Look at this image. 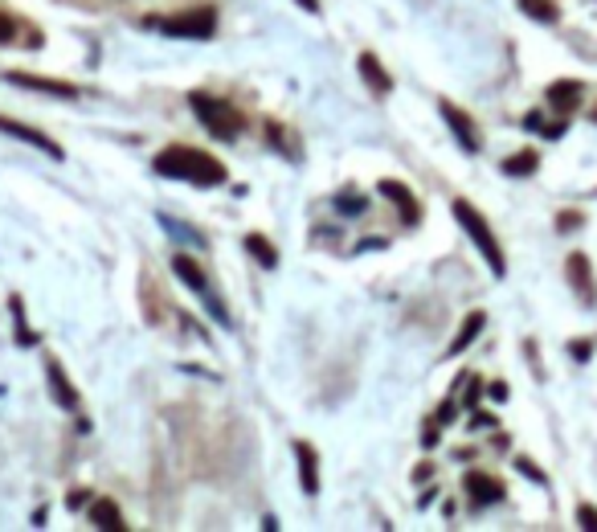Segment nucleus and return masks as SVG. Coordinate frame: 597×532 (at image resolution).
<instances>
[{"label": "nucleus", "instance_id": "nucleus-27", "mask_svg": "<svg viewBox=\"0 0 597 532\" xmlns=\"http://www.w3.org/2000/svg\"><path fill=\"white\" fill-rule=\"evenodd\" d=\"M593 119H597V106H593Z\"/></svg>", "mask_w": 597, "mask_h": 532}, {"label": "nucleus", "instance_id": "nucleus-7", "mask_svg": "<svg viewBox=\"0 0 597 532\" xmlns=\"http://www.w3.org/2000/svg\"><path fill=\"white\" fill-rule=\"evenodd\" d=\"M438 111H442V119L450 123V131L458 136V144H463V152H479V131H474V123H471V115L466 111H458L454 103H438Z\"/></svg>", "mask_w": 597, "mask_h": 532}, {"label": "nucleus", "instance_id": "nucleus-11", "mask_svg": "<svg viewBox=\"0 0 597 532\" xmlns=\"http://www.w3.org/2000/svg\"><path fill=\"white\" fill-rule=\"evenodd\" d=\"M5 78H8V82H16V86H29V90H45V95H57V98H74V95H78V86H70V82H54V78H41V74L8 70Z\"/></svg>", "mask_w": 597, "mask_h": 532}, {"label": "nucleus", "instance_id": "nucleus-5", "mask_svg": "<svg viewBox=\"0 0 597 532\" xmlns=\"http://www.w3.org/2000/svg\"><path fill=\"white\" fill-rule=\"evenodd\" d=\"M172 270H176V275H180V278H184V283H188V286H193V291H196V295H201V299H204V303H209V307H213V319H221V324H229V316H225V307H221V303H217V295H213V291H209V278H204V270H201V266H196V262H193V258H188V254H176V258H172Z\"/></svg>", "mask_w": 597, "mask_h": 532}, {"label": "nucleus", "instance_id": "nucleus-8", "mask_svg": "<svg viewBox=\"0 0 597 532\" xmlns=\"http://www.w3.org/2000/svg\"><path fill=\"white\" fill-rule=\"evenodd\" d=\"M0 131H8V136H16V139H25V144H33L37 152H45V156H54V160H62V144H54V139L45 136V131L25 127V123L8 119V115H0Z\"/></svg>", "mask_w": 597, "mask_h": 532}, {"label": "nucleus", "instance_id": "nucleus-12", "mask_svg": "<svg viewBox=\"0 0 597 532\" xmlns=\"http://www.w3.org/2000/svg\"><path fill=\"white\" fill-rule=\"evenodd\" d=\"M294 458H299L303 491H307V496H315V491H319V458H315V447H311V442H294Z\"/></svg>", "mask_w": 597, "mask_h": 532}, {"label": "nucleus", "instance_id": "nucleus-20", "mask_svg": "<svg viewBox=\"0 0 597 532\" xmlns=\"http://www.w3.org/2000/svg\"><path fill=\"white\" fill-rule=\"evenodd\" d=\"M536 152H520V156H512V160H503V172L507 176H528V172H536Z\"/></svg>", "mask_w": 597, "mask_h": 532}, {"label": "nucleus", "instance_id": "nucleus-25", "mask_svg": "<svg viewBox=\"0 0 597 532\" xmlns=\"http://www.w3.org/2000/svg\"><path fill=\"white\" fill-rule=\"evenodd\" d=\"M589 348H593V344H589V340H577V344H572V356H577V360H585V356H589Z\"/></svg>", "mask_w": 597, "mask_h": 532}, {"label": "nucleus", "instance_id": "nucleus-1", "mask_svg": "<svg viewBox=\"0 0 597 532\" xmlns=\"http://www.w3.org/2000/svg\"><path fill=\"white\" fill-rule=\"evenodd\" d=\"M155 172L172 180H188V185H225V164L217 156L201 152V147H164L155 156Z\"/></svg>", "mask_w": 597, "mask_h": 532}, {"label": "nucleus", "instance_id": "nucleus-10", "mask_svg": "<svg viewBox=\"0 0 597 532\" xmlns=\"http://www.w3.org/2000/svg\"><path fill=\"white\" fill-rule=\"evenodd\" d=\"M381 196H389V201L397 205V213H401L405 226H417V221H422V205L413 201V193H409L401 180H381Z\"/></svg>", "mask_w": 597, "mask_h": 532}, {"label": "nucleus", "instance_id": "nucleus-21", "mask_svg": "<svg viewBox=\"0 0 597 532\" xmlns=\"http://www.w3.org/2000/svg\"><path fill=\"white\" fill-rule=\"evenodd\" d=\"M515 467H520V471H523V475H528V479H532V483H548V479H544V471H540V467H536V463H528V458H520V463H515Z\"/></svg>", "mask_w": 597, "mask_h": 532}, {"label": "nucleus", "instance_id": "nucleus-6", "mask_svg": "<svg viewBox=\"0 0 597 532\" xmlns=\"http://www.w3.org/2000/svg\"><path fill=\"white\" fill-rule=\"evenodd\" d=\"M569 286L577 291V299L585 303V307H593L597 303V286H593V266H589L585 254H569Z\"/></svg>", "mask_w": 597, "mask_h": 532}, {"label": "nucleus", "instance_id": "nucleus-22", "mask_svg": "<svg viewBox=\"0 0 597 532\" xmlns=\"http://www.w3.org/2000/svg\"><path fill=\"white\" fill-rule=\"evenodd\" d=\"M16 37V21L8 13H0V41H13Z\"/></svg>", "mask_w": 597, "mask_h": 532}, {"label": "nucleus", "instance_id": "nucleus-15", "mask_svg": "<svg viewBox=\"0 0 597 532\" xmlns=\"http://www.w3.org/2000/svg\"><path fill=\"white\" fill-rule=\"evenodd\" d=\"M548 103L561 115H572L581 103V82H552V86H548Z\"/></svg>", "mask_w": 597, "mask_h": 532}, {"label": "nucleus", "instance_id": "nucleus-16", "mask_svg": "<svg viewBox=\"0 0 597 532\" xmlns=\"http://www.w3.org/2000/svg\"><path fill=\"white\" fill-rule=\"evenodd\" d=\"M90 524H98V528H106V532H123L119 504H114V499H95V504H90Z\"/></svg>", "mask_w": 597, "mask_h": 532}, {"label": "nucleus", "instance_id": "nucleus-23", "mask_svg": "<svg viewBox=\"0 0 597 532\" xmlns=\"http://www.w3.org/2000/svg\"><path fill=\"white\" fill-rule=\"evenodd\" d=\"M577 520H581V528H593L597 532V507H581V512H577Z\"/></svg>", "mask_w": 597, "mask_h": 532}, {"label": "nucleus", "instance_id": "nucleus-2", "mask_svg": "<svg viewBox=\"0 0 597 532\" xmlns=\"http://www.w3.org/2000/svg\"><path fill=\"white\" fill-rule=\"evenodd\" d=\"M454 217H458V226L471 234V242L479 246V254L487 258V266L495 270V275H503V270H507L503 250H499V242H495V234H491V226L483 221V213L474 209L471 201H463V196H458V201H454Z\"/></svg>", "mask_w": 597, "mask_h": 532}, {"label": "nucleus", "instance_id": "nucleus-24", "mask_svg": "<svg viewBox=\"0 0 597 532\" xmlns=\"http://www.w3.org/2000/svg\"><path fill=\"white\" fill-rule=\"evenodd\" d=\"M561 229H577L581 226V213H561V221H556Z\"/></svg>", "mask_w": 597, "mask_h": 532}, {"label": "nucleus", "instance_id": "nucleus-18", "mask_svg": "<svg viewBox=\"0 0 597 532\" xmlns=\"http://www.w3.org/2000/svg\"><path fill=\"white\" fill-rule=\"evenodd\" d=\"M245 250H250L254 258L262 262V266H274V262H278L274 246H270V242H266V237H262V234H250V237H245Z\"/></svg>", "mask_w": 597, "mask_h": 532}, {"label": "nucleus", "instance_id": "nucleus-9", "mask_svg": "<svg viewBox=\"0 0 597 532\" xmlns=\"http://www.w3.org/2000/svg\"><path fill=\"white\" fill-rule=\"evenodd\" d=\"M466 496H471L474 507H487V504H499L503 499V483L495 475H483V471H471L466 475Z\"/></svg>", "mask_w": 597, "mask_h": 532}, {"label": "nucleus", "instance_id": "nucleus-13", "mask_svg": "<svg viewBox=\"0 0 597 532\" xmlns=\"http://www.w3.org/2000/svg\"><path fill=\"white\" fill-rule=\"evenodd\" d=\"M45 376H49V389H54V397L62 401L65 409H78V393H74L70 376L62 373V365H57V360H45Z\"/></svg>", "mask_w": 597, "mask_h": 532}, {"label": "nucleus", "instance_id": "nucleus-19", "mask_svg": "<svg viewBox=\"0 0 597 532\" xmlns=\"http://www.w3.org/2000/svg\"><path fill=\"white\" fill-rule=\"evenodd\" d=\"M520 8L528 16H536V21H544V25H552L556 16H561V8H556L552 0H520Z\"/></svg>", "mask_w": 597, "mask_h": 532}, {"label": "nucleus", "instance_id": "nucleus-4", "mask_svg": "<svg viewBox=\"0 0 597 532\" xmlns=\"http://www.w3.org/2000/svg\"><path fill=\"white\" fill-rule=\"evenodd\" d=\"M147 25L168 33V37H213L217 16H213V8H196V13H180V16H147Z\"/></svg>", "mask_w": 597, "mask_h": 532}, {"label": "nucleus", "instance_id": "nucleus-26", "mask_svg": "<svg viewBox=\"0 0 597 532\" xmlns=\"http://www.w3.org/2000/svg\"><path fill=\"white\" fill-rule=\"evenodd\" d=\"M294 5H303L307 13H319V0H294Z\"/></svg>", "mask_w": 597, "mask_h": 532}, {"label": "nucleus", "instance_id": "nucleus-14", "mask_svg": "<svg viewBox=\"0 0 597 532\" xmlns=\"http://www.w3.org/2000/svg\"><path fill=\"white\" fill-rule=\"evenodd\" d=\"M360 78L368 82V90H373V95H389L393 90V78L389 74L381 70V62H376V54H360Z\"/></svg>", "mask_w": 597, "mask_h": 532}, {"label": "nucleus", "instance_id": "nucleus-17", "mask_svg": "<svg viewBox=\"0 0 597 532\" xmlns=\"http://www.w3.org/2000/svg\"><path fill=\"white\" fill-rule=\"evenodd\" d=\"M479 332H483V311H471V316L463 319V327H458V336H454V340H450V356H458V352H466V344H471Z\"/></svg>", "mask_w": 597, "mask_h": 532}, {"label": "nucleus", "instance_id": "nucleus-3", "mask_svg": "<svg viewBox=\"0 0 597 532\" xmlns=\"http://www.w3.org/2000/svg\"><path fill=\"white\" fill-rule=\"evenodd\" d=\"M193 111L201 115V123L213 131L217 139H237L245 127L242 111L237 106H229L225 98H209V95H193Z\"/></svg>", "mask_w": 597, "mask_h": 532}]
</instances>
